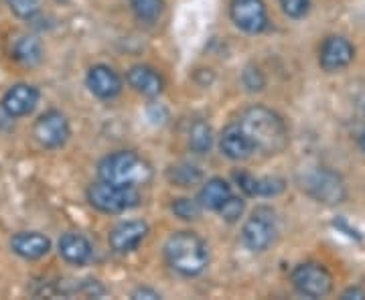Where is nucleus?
Instances as JSON below:
<instances>
[{
  "instance_id": "c85d7f7f",
  "label": "nucleus",
  "mask_w": 365,
  "mask_h": 300,
  "mask_svg": "<svg viewBox=\"0 0 365 300\" xmlns=\"http://www.w3.org/2000/svg\"><path fill=\"white\" fill-rule=\"evenodd\" d=\"M132 296H134V299H138V296H148V299H160V296H158L155 290H148V288H140V290H136V292H134Z\"/></svg>"
},
{
  "instance_id": "dca6fc26",
  "label": "nucleus",
  "mask_w": 365,
  "mask_h": 300,
  "mask_svg": "<svg viewBox=\"0 0 365 300\" xmlns=\"http://www.w3.org/2000/svg\"><path fill=\"white\" fill-rule=\"evenodd\" d=\"M57 249H59V256L71 264V266H86L91 260V244L88 242V237L76 232H67L59 237L57 242Z\"/></svg>"
},
{
  "instance_id": "9b49d317",
  "label": "nucleus",
  "mask_w": 365,
  "mask_h": 300,
  "mask_svg": "<svg viewBox=\"0 0 365 300\" xmlns=\"http://www.w3.org/2000/svg\"><path fill=\"white\" fill-rule=\"evenodd\" d=\"M148 235V223L140 219L118 223L108 235V244L116 254H130L138 248Z\"/></svg>"
},
{
  "instance_id": "0eeeda50",
  "label": "nucleus",
  "mask_w": 365,
  "mask_h": 300,
  "mask_svg": "<svg viewBox=\"0 0 365 300\" xmlns=\"http://www.w3.org/2000/svg\"><path fill=\"white\" fill-rule=\"evenodd\" d=\"M33 136L37 138V143L43 148H61L71 136V126L69 120L63 112L59 110H47L45 114H41L39 120L33 126Z\"/></svg>"
},
{
  "instance_id": "39448f33",
  "label": "nucleus",
  "mask_w": 365,
  "mask_h": 300,
  "mask_svg": "<svg viewBox=\"0 0 365 300\" xmlns=\"http://www.w3.org/2000/svg\"><path fill=\"white\" fill-rule=\"evenodd\" d=\"M276 237V215L270 207H258L252 211L244 227L242 242L252 252H266Z\"/></svg>"
},
{
  "instance_id": "a878e982",
  "label": "nucleus",
  "mask_w": 365,
  "mask_h": 300,
  "mask_svg": "<svg viewBox=\"0 0 365 300\" xmlns=\"http://www.w3.org/2000/svg\"><path fill=\"white\" fill-rule=\"evenodd\" d=\"M244 211H246V201L242 197L232 195L225 201V205L220 209V215L227 223H235L240 222V217L244 215Z\"/></svg>"
},
{
  "instance_id": "2eb2a0df",
  "label": "nucleus",
  "mask_w": 365,
  "mask_h": 300,
  "mask_svg": "<svg viewBox=\"0 0 365 300\" xmlns=\"http://www.w3.org/2000/svg\"><path fill=\"white\" fill-rule=\"evenodd\" d=\"M11 249L23 260H41L51 252V239L39 232H19L11 237Z\"/></svg>"
},
{
  "instance_id": "423d86ee",
  "label": "nucleus",
  "mask_w": 365,
  "mask_h": 300,
  "mask_svg": "<svg viewBox=\"0 0 365 300\" xmlns=\"http://www.w3.org/2000/svg\"><path fill=\"white\" fill-rule=\"evenodd\" d=\"M290 280L297 292L309 299H323L333 290V276L329 274L325 266L317 262H307L297 266L292 270Z\"/></svg>"
},
{
  "instance_id": "6e6552de",
  "label": "nucleus",
  "mask_w": 365,
  "mask_h": 300,
  "mask_svg": "<svg viewBox=\"0 0 365 300\" xmlns=\"http://www.w3.org/2000/svg\"><path fill=\"white\" fill-rule=\"evenodd\" d=\"M230 16L237 29L250 35H258L268 26V11L264 0H232Z\"/></svg>"
},
{
  "instance_id": "f03ea898",
  "label": "nucleus",
  "mask_w": 365,
  "mask_h": 300,
  "mask_svg": "<svg viewBox=\"0 0 365 300\" xmlns=\"http://www.w3.org/2000/svg\"><path fill=\"white\" fill-rule=\"evenodd\" d=\"M165 260L177 274L193 278L207 268L209 248L193 232H177L165 244Z\"/></svg>"
},
{
  "instance_id": "bb28decb",
  "label": "nucleus",
  "mask_w": 365,
  "mask_h": 300,
  "mask_svg": "<svg viewBox=\"0 0 365 300\" xmlns=\"http://www.w3.org/2000/svg\"><path fill=\"white\" fill-rule=\"evenodd\" d=\"M244 86L248 88L250 92H260V90H264L266 79H264V76H262V71L258 67H246V71H244Z\"/></svg>"
},
{
  "instance_id": "7c9ffc66",
  "label": "nucleus",
  "mask_w": 365,
  "mask_h": 300,
  "mask_svg": "<svg viewBox=\"0 0 365 300\" xmlns=\"http://www.w3.org/2000/svg\"><path fill=\"white\" fill-rule=\"evenodd\" d=\"M361 146H364V150H365V132H364V136H361Z\"/></svg>"
},
{
  "instance_id": "20e7f679",
  "label": "nucleus",
  "mask_w": 365,
  "mask_h": 300,
  "mask_svg": "<svg viewBox=\"0 0 365 300\" xmlns=\"http://www.w3.org/2000/svg\"><path fill=\"white\" fill-rule=\"evenodd\" d=\"M86 195H88L91 207L98 209L100 213H106V215L126 213L140 203V195H138L136 187L106 183L102 179L98 183H91Z\"/></svg>"
},
{
  "instance_id": "1a4fd4ad",
  "label": "nucleus",
  "mask_w": 365,
  "mask_h": 300,
  "mask_svg": "<svg viewBox=\"0 0 365 300\" xmlns=\"http://www.w3.org/2000/svg\"><path fill=\"white\" fill-rule=\"evenodd\" d=\"M307 191L317 201L327 203V205H337L347 195L345 185L341 181L339 175L329 169L314 170L313 175L307 179Z\"/></svg>"
},
{
  "instance_id": "b1692460",
  "label": "nucleus",
  "mask_w": 365,
  "mask_h": 300,
  "mask_svg": "<svg viewBox=\"0 0 365 300\" xmlns=\"http://www.w3.org/2000/svg\"><path fill=\"white\" fill-rule=\"evenodd\" d=\"M201 203L195 199H189V197H181V199H175L173 201V213L182 219V222H195L201 215Z\"/></svg>"
},
{
  "instance_id": "f8f14e48",
  "label": "nucleus",
  "mask_w": 365,
  "mask_h": 300,
  "mask_svg": "<svg viewBox=\"0 0 365 300\" xmlns=\"http://www.w3.org/2000/svg\"><path fill=\"white\" fill-rule=\"evenodd\" d=\"M353 57H355V49L345 37H327L319 51V63L325 71L335 73L349 66Z\"/></svg>"
},
{
  "instance_id": "f3484780",
  "label": "nucleus",
  "mask_w": 365,
  "mask_h": 300,
  "mask_svg": "<svg viewBox=\"0 0 365 300\" xmlns=\"http://www.w3.org/2000/svg\"><path fill=\"white\" fill-rule=\"evenodd\" d=\"M128 86L134 92L143 93L146 98H157L165 90V79L160 78L157 69L148 66H134L126 73Z\"/></svg>"
},
{
  "instance_id": "5701e85b",
  "label": "nucleus",
  "mask_w": 365,
  "mask_h": 300,
  "mask_svg": "<svg viewBox=\"0 0 365 300\" xmlns=\"http://www.w3.org/2000/svg\"><path fill=\"white\" fill-rule=\"evenodd\" d=\"M132 13L144 23H155L165 11V0H130Z\"/></svg>"
},
{
  "instance_id": "393cba45",
  "label": "nucleus",
  "mask_w": 365,
  "mask_h": 300,
  "mask_svg": "<svg viewBox=\"0 0 365 300\" xmlns=\"http://www.w3.org/2000/svg\"><path fill=\"white\" fill-rule=\"evenodd\" d=\"M4 2L11 9V13L25 21H31L41 11V0H4Z\"/></svg>"
},
{
  "instance_id": "412c9836",
  "label": "nucleus",
  "mask_w": 365,
  "mask_h": 300,
  "mask_svg": "<svg viewBox=\"0 0 365 300\" xmlns=\"http://www.w3.org/2000/svg\"><path fill=\"white\" fill-rule=\"evenodd\" d=\"M187 143H189V148L195 155H205V152H209L211 146H213V130H211V126H209L207 122H203V120L193 122V126L189 128Z\"/></svg>"
},
{
  "instance_id": "6ab92c4d",
  "label": "nucleus",
  "mask_w": 365,
  "mask_h": 300,
  "mask_svg": "<svg viewBox=\"0 0 365 300\" xmlns=\"http://www.w3.org/2000/svg\"><path fill=\"white\" fill-rule=\"evenodd\" d=\"M230 197H232V187H230V183L220 179V177H213V179H209L207 183L201 187V191H199V203H201L203 209L220 211Z\"/></svg>"
},
{
  "instance_id": "4468645a",
  "label": "nucleus",
  "mask_w": 365,
  "mask_h": 300,
  "mask_svg": "<svg viewBox=\"0 0 365 300\" xmlns=\"http://www.w3.org/2000/svg\"><path fill=\"white\" fill-rule=\"evenodd\" d=\"M220 150L223 157H227L230 160H248L256 152L254 144L246 130L240 126V122H234L223 128L220 136Z\"/></svg>"
},
{
  "instance_id": "7ed1b4c3",
  "label": "nucleus",
  "mask_w": 365,
  "mask_h": 300,
  "mask_svg": "<svg viewBox=\"0 0 365 300\" xmlns=\"http://www.w3.org/2000/svg\"><path fill=\"white\" fill-rule=\"evenodd\" d=\"M98 175L106 183L124 185V187H138L150 181L153 169L140 155L132 150H120L108 155L98 165Z\"/></svg>"
},
{
  "instance_id": "9d476101",
  "label": "nucleus",
  "mask_w": 365,
  "mask_h": 300,
  "mask_svg": "<svg viewBox=\"0 0 365 300\" xmlns=\"http://www.w3.org/2000/svg\"><path fill=\"white\" fill-rule=\"evenodd\" d=\"M39 90L31 83H14L2 95V112L9 118H25L35 112L39 104Z\"/></svg>"
},
{
  "instance_id": "ddd939ff",
  "label": "nucleus",
  "mask_w": 365,
  "mask_h": 300,
  "mask_svg": "<svg viewBox=\"0 0 365 300\" xmlns=\"http://www.w3.org/2000/svg\"><path fill=\"white\" fill-rule=\"evenodd\" d=\"M86 86L100 100H114L122 92V78L110 66L98 63L88 69Z\"/></svg>"
},
{
  "instance_id": "aec40b11",
  "label": "nucleus",
  "mask_w": 365,
  "mask_h": 300,
  "mask_svg": "<svg viewBox=\"0 0 365 300\" xmlns=\"http://www.w3.org/2000/svg\"><path fill=\"white\" fill-rule=\"evenodd\" d=\"M43 45L37 37L31 35H21L19 39L13 43V57L14 61H19L21 66L35 67L43 61Z\"/></svg>"
},
{
  "instance_id": "c756f323",
  "label": "nucleus",
  "mask_w": 365,
  "mask_h": 300,
  "mask_svg": "<svg viewBox=\"0 0 365 300\" xmlns=\"http://www.w3.org/2000/svg\"><path fill=\"white\" fill-rule=\"evenodd\" d=\"M349 296H357V299H364L365 294L361 290H357V288H351V290H347L345 294H343V299H349Z\"/></svg>"
},
{
  "instance_id": "4be33fe9",
  "label": "nucleus",
  "mask_w": 365,
  "mask_h": 300,
  "mask_svg": "<svg viewBox=\"0 0 365 300\" xmlns=\"http://www.w3.org/2000/svg\"><path fill=\"white\" fill-rule=\"evenodd\" d=\"M167 177H169L170 183L177 185V187H193V185L201 183V179H203L201 170L191 162H179V165L170 167L167 170Z\"/></svg>"
},
{
  "instance_id": "f257e3e1",
  "label": "nucleus",
  "mask_w": 365,
  "mask_h": 300,
  "mask_svg": "<svg viewBox=\"0 0 365 300\" xmlns=\"http://www.w3.org/2000/svg\"><path fill=\"white\" fill-rule=\"evenodd\" d=\"M240 126L246 130L256 152L280 155L288 146V130L284 120L264 105H252L240 116Z\"/></svg>"
},
{
  "instance_id": "cd10ccee",
  "label": "nucleus",
  "mask_w": 365,
  "mask_h": 300,
  "mask_svg": "<svg viewBox=\"0 0 365 300\" xmlns=\"http://www.w3.org/2000/svg\"><path fill=\"white\" fill-rule=\"evenodd\" d=\"M280 6L290 19H302L309 11V0H280Z\"/></svg>"
},
{
  "instance_id": "a211bd4d",
  "label": "nucleus",
  "mask_w": 365,
  "mask_h": 300,
  "mask_svg": "<svg viewBox=\"0 0 365 300\" xmlns=\"http://www.w3.org/2000/svg\"><path fill=\"white\" fill-rule=\"evenodd\" d=\"M234 177L240 183V189L248 197H276L284 191V181L276 179V177L256 179L248 172H235Z\"/></svg>"
}]
</instances>
